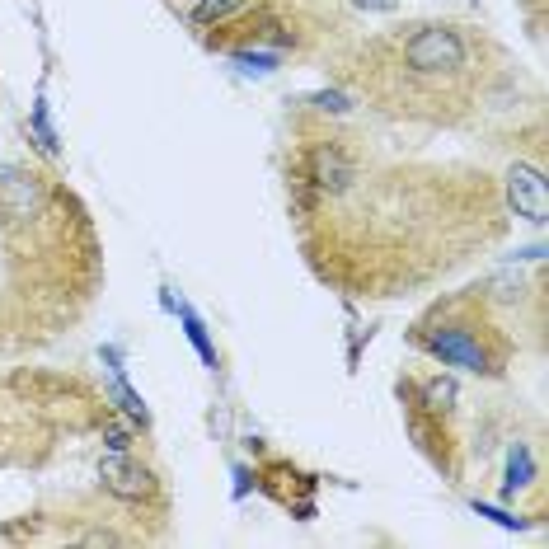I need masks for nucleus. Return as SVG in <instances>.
<instances>
[{
    "mask_svg": "<svg viewBox=\"0 0 549 549\" xmlns=\"http://www.w3.org/2000/svg\"><path fill=\"white\" fill-rule=\"evenodd\" d=\"M404 61H409V71H418V76H451V71L465 66V43L446 24H423L404 43Z\"/></svg>",
    "mask_w": 549,
    "mask_h": 549,
    "instance_id": "f257e3e1",
    "label": "nucleus"
},
{
    "mask_svg": "<svg viewBox=\"0 0 549 549\" xmlns=\"http://www.w3.org/2000/svg\"><path fill=\"white\" fill-rule=\"evenodd\" d=\"M507 202H512V212L535 221V226H545L549 221V183L545 174L535 165H512L507 169Z\"/></svg>",
    "mask_w": 549,
    "mask_h": 549,
    "instance_id": "f03ea898",
    "label": "nucleus"
},
{
    "mask_svg": "<svg viewBox=\"0 0 549 549\" xmlns=\"http://www.w3.org/2000/svg\"><path fill=\"white\" fill-rule=\"evenodd\" d=\"M99 479H104L108 493H118L127 503H141V498L155 493V474L146 470V465H137L127 451H108V456L99 460Z\"/></svg>",
    "mask_w": 549,
    "mask_h": 549,
    "instance_id": "7ed1b4c3",
    "label": "nucleus"
},
{
    "mask_svg": "<svg viewBox=\"0 0 549 549\" xmlns=\"http://www.w3.org/2000/svg\"><path fill=\"white\" fill-rule=\"evenodd\" d=\"M427 352L446 366H465V371H484L488 357L479 348V338L470 329H442V334H427Z\"/></svg>",
    "mask_w": 549,
    "mask_h": 549,
    "instance_id": "20e7f679",
    "label": "nucleus"
},
{
    "mask_svg": "<svg viewBox=\"0 0 549 549\" xmlns=\"http://www.w3.org/2000/svg\"><path fill=\"white\" fill-rule=\"evenodd\" d=\"M310 179L320 183L324 193H343L352 179V160L343 151H334V146H320L315 160H310Z\"/></svg>",
    "mask_w": 549,
    "mask_h": 549,
    "instance_id": "39448f33",
    "label": "nucleus"
},
{
    "mask_svg": "<svg viewBox=\"0 0 549 549\" xmlns=\"http://www.w3.org/2000/svg\"><path fill=\"white\" fill-rule=\"evenodd\" d=\"M0 202H5L10 212H29L33 202H38L33 174H24L19 165H0Z\"/></svg>",
    "mask_w": 549,
    "mask_h": 549,
    "instance_id": "423d86ee",
    "label": "nucleus"
},
{
    "mask_svg": "<svg viewBox=\"0 0 549 549\" xmlns=\"http://www.w3.org/2000/svg\"><path fill=\"white\" fill-rule=\"evenodd\" d=\"M174 310H179V320H183V334H188V343H193V348H198V357L207 366H216V348H212V338H207V324H202V315L198 310H193V305H174Z\"/></svg>",
    "mask_w": 549,
    "mask_h": 549,
    "instance_id": "0eeeda50",
    "label": "nucleus"
},
{
    "mask_svg": "<svg viewBox=\"0 0 549 549\" xmlns=\"http://www.w3.org/2000/svg\"><path fill=\"white\" fill-rule=\"evenodd\" d=\"M531 474H535L531 451H526V446H512V451H507V479H503V488H507V493H517V488L531 484Z\"/></svg>",
    "mask_w": 549,
    "mask_h": 549,
    "instance_id": "6e6552de",
    "label": "nucleus"
},
{
    "mask_svg": "<svg viewBox=\"0 0 549 549\" xmlns=\"http://www.w3.org/2000/svg\"><path fill=\"white\" fill-rule=\"evenodd\" d=\"M456 395H460V390H456V381H451V376H437V381L423 385V404L432 413H451V409H456Z\"/></svg>",
    "mask_w": 549,
    "mask_h": 549,
    "instance_id": "1a4fd4ad",
    "label": "nucleus"
},
{
    "mask_svg": "<svg viewBox=\"0 0 549 549\" xmlns=\"http://www.w3.org/2000/svg\"><path fill=\"white\" fill-rule=\"evenodd\" d=\"M235 5H244V0H198V5H193V24H216V19H226Z\"/></svg>",
    "mask_w": 549,
    "mask_h": 549,
    "instance_id": "9d476101",
    "label": "nucleus"
},
{
    "mask_svg": "<svg viewBox=\"0 0 549 549\" xmlns=\"http://www.w3.org/2000/svg\"><path fill=\"white\" fill-rule=\"evenodd\" d=\"M305 104H315V108H324V113H348L352 108V99L343 90H320V94H310Z\"/></svg>",
    "mask_w": 549,
    "mask_h": 549,
    "instance_id": "9b49d317",
    "label": "nucleus"
},
{
    "mask_svg": "<svg viewBox=\"0 0 549 549\" xmlns=\"http://www.w3.org/2000/svg\"><path fill=\"white\" fill-rule=\"evenodd\" d=\"M474 512H479V517H488V521H498V526H507V531H521V526H526V521H521V517H512V512H503V507L474 503Z\"/></svg>",
    "mask_w": 549,
    "mask_h": 549,
    "instance_id": "f8f14e48",
    "label": "nucleus"
},
{
    "mask_svg": "<svg viewBox=\"0 0 549 549\" xmlns=\"http://www.w3.org/2000/svg\"><path fill=\"white\" fill-rule=\"evenodd\" d=\"M33 127H38V141H43L47 155H57V137H52V127H47V108L43 99H38V108H33Z\"/></svg>",
    "mask_w": 549,
    "mask_h": 549,
    "instance_id": "ddd939ff",
    "label": "nucleus"
},
{
    "mask_svg": "<svg viewBox=\"0 0 549 549\" xmlns=\"http://www.w3.org/2000/svg\"><path fill=\"white\" fill-rule=\"evenodd\" d=\"M235 61H240L244 71H273L277 57H268V52H235Z\"/></svg>",
    "mask_w": 549,
    "mask_h": 549,
    "instance_id": "4468645a",
    "label": "nucleus"
},
{
    "mask_svg": "<svg viewBox=\"0 0 549 549\" xmlns=\"http://www.w3.org/2000/svg\"><path fill=\"white\" fill-rule=\"evenodd\" d=\"M104 442H108V451H127L132 437H127V427H122V423H108L104 427Z\"/></svg>",
    "mask_w": 549,
    "mask_h": 549,
    "instance_id": "2eb2a0df",
    "label": "nucleus"
},
{
    "mask_svg": "<svg viewBox=\"0 0 549 549\" xmlns=\"http://www.w3.org/2000/svg\"><path fill=\"white\" fill-rule=\"evenodd\" d=\"M352 5H357V10H395L399 0H352Z\"/></svg>",
    "mask_w": 549,
    "mask_h": 549,
    "instance_id": "dca6fc26",
    "label": "nucleus"
}]
</instances>
